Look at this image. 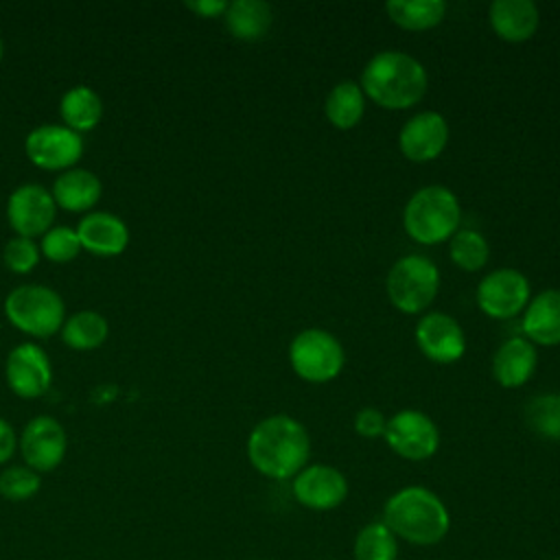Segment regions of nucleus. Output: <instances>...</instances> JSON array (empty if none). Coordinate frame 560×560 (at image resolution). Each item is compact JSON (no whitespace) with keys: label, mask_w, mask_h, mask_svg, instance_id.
Wrapping results in <instances>:
<instances>
[{"label":"nucleus","mask_w":560,"mask_h":560,"mask_svg":"<svg viewBox=\"0 0 560 560\" xmlns=\"http://www.w3.org/2000/svg\"><path fill=\"white\" fill-rule=\"evenodd\" d=\"M311 455L306 429L291 416L276 413L260 420L247 438L249 464L269 479L295 477Z\"/></svg>","instance_id":"1"},{"label":"nucleus","mask_w":560,"mask_h":560,"mask_svg":"<svg viewBox=\"0 0 560 560\" xmlns=\"http://www.w3.org/2000/svg\"><path fill=\"white\" fill-rule=\"evenodd\" d=\"M359 85L376 105L407 109L424 96L429 79L416 57L402 50H383L365 63Z\"/></svg>","instance_id":"2"},{"label":"nucleus","mask_w":560,"mask_h":560,"mask_svg":"<svg viewBox=\"0 0 560 560\" xmlns=\"http://www.w3.org/2000/svg\"><path fill=\"white\" fill-rule=\"evenodd\" d=\"M383 523L396 538L429 547L448 534L451 514L444 501L429 488L407 486L387 499Z\"/></svg>","instance_id":"3"},{"label":"nucleus","mask_w":560,"mask_h":560,"mask_svg":"<svg viewBox=\"0 0 560 560\" xmlns=\"http://www.w3.org/2000/svg\"><path fill=\"white\" fill-rule=\"evenodd\" d=\"M462 208L455 192L446 186H424L411 195L402 212L405 232L422 243L435 245L459 230Z\"/></svg>","instance_id":"4"},{"label":"nucleus","mask_w":560,"mask_h":560,"mask_svg":"<svg viewBox=\"0 0 560 560\" xmlns=\"http://www.w3.org/2000/svg\"><path fill=\"white\" fill-rule=\"evenodd\" d=\"M7 319L31 337H50L66 322V304L61 295L46 284H18L4 298Z\"/></svg>","instance_id":"5"},{"label":"nucleus","mask_w":560,"mask_h":560,"mask_svg":"<svg viewBox=\"0 0 560 560\" xmlns=\"http://www.w3.org/2000/svg\"><path fill=\"white\" fill-rule=\"evenodd\" d=\"M440 271L433 260L420 254L398 258L387 273V298L402 313L424 311L438 293Z\"/></svg>","instance_id":"6"},{"label":"nucleus","mask_w":560,"mask_h":560,"mask_svg":"<svg viewBox=\"0 0 560 560\" xmlns=\"http://www.w3.org/2000/svg\"><path fill=\"white\" fill-rule=\"evenodd\" d=\"M343 361V346L324 328H306L298 332L289 346L293 372L308 383L332 381L341 372Z\"/></svg>","instance_id":"7"},{"label":"nucleus","mask_w":560,"mask_h":560,"mask_svg":"<svg viewBox=\"0 0 560 560\" xmlns=\"http://www.w3.org/2000/svg\"><path fill=\"white\" fill-rule=\"evenodd\" d=\"M28 160L46 171H68L83 155V138L66 125L44 122L28 131L24 140Z\"/></svg>","instance_id":"8"},{"label":"nucleus","mask_w":560,"mask_h":560,"mask_svg":"<svg viewBox=\"0 0 560 560\" xmlns=\"http://www.w3.org/2000/svg\"><path fill=\"white\" fill-rule=\"evenodd\" d=\"M55 214L57 203L52 192L35 182L15 186L7 199V219L18 236H44L52 228Z\"/></svg>","instance_id":"9"},{"label":"nucleus","mask_w":560,"mask_h":560,"mask_svg":"<svg viewBox=\"0 0 560 560\" xmlns=\"http://www.w3.org/2000/svg\"><path fill=\"white\" fill-rule=\"evenodd\" d=\"M385 442L389 448L411 462H422L435 455L440 446V431L435 422L416 409H402L387 420Z\"/></svg>","instance_id":"10"},{"label":"nucleus","mask_w":560,"mask_h":560,"mask_svg":"<svg viewBox=\"0 0 560 560\" xmlns=\"http://www.w3.org/2000/svg\"><path fill=\"white\" fill-rule=\"evenodd\" d=\"M18 448L22 459L35 472L55 470L68 451V435L59 420L52 416H35L31 418L18 440Z\"/></svg>","instance_id":"11"},{"label":"nucleus","mask_w":560,"mask_h":560,"mask_svg":"<svg viewBox=\"0 0 560 560\" xmlns=\"http://www.w3.org/2000/svg\"><path fill=\"white\" fill-rule=\"evenodd\" d=\"M4 376L13 394L20 398H37L46 394L52 383V363L37 343L24 341L9 352Z\"/></svg>","instance_id":"12"},{"label":"nucleus","mask_w":560,"mask_h":560,"mask_svg":"<svg viewBox=\"0 0 560 560\" xmlns=\"http://www.w3.org/2000/svg\"><path fill=\"white\" fill-rule=\"evenodd\" d=\"M529 300V282L516 269H497L477 287V304L492 319H508L523 311Z\"/></svg>","instance_id":"13"},{"label":"nucleus","mask_w":560,"mask_h":560,"mask_svg":"<svg viewBox=\"0 0 560 560\" xmlns=\"http://www.w3.org/2000/svg\"><path fill=\"white\" fill-rule=\"evenodd\" d=\"M293 497L308 510H335L348 497V481L341 470L328 464L304 466L293 477Z\"/></svg>","instance_id":"14"},{"label":"nucleus","mask_w":560,"mask_h":560,"mask_svg":"<svg viewBox=\"0 0 560 560\" xmlns=\"http://www.w3.org/2000/svg\"><path fill=\"white\" fill-rule=\"evenodd\" d=\"M446 142L448 125L446 118L438 112H420L411 116L398 133V147L411 162L435 160L444 151Z\"/></svg>","instance_id":"15"},{"label":"nucleus","mask_w":560,"mask_h":560,"mask_svg":"<svg viewBox=\"0 0 560 560\" xmlns=\"http://www.w3.org/2000/svg\"><path fill=\"white\" fill-rule=\"evenodd\" d=\"M416 343L435 363H455L466 350L462 326L446 313L424 315L416 326Z\"/></svg>","instance_id":"16"},{"label":"nucleus","mask_w":560,"mask_h":560,"mask_svg":"<svg viewBox=\"0 0 560 560\" xmlns=\"http://www.w3.org/2000/svg\"><path fill=\"white\" fill-rule=\"evenodd\" d=\"M81 247L96 256H116L129 243L127 223L107 210L85 212L77 225Z\"/></svg>","instance_id":"17"},{"label":"nucleus","mask_w":560,"mask_h":560,"mask_svg":"<svg viewBox=\"0 0 560 560\" xmlns=\"http://www.w3.org/2000/svg\"><path fill=\"white\" fill-rule=\"evenodd\" d=\"M536 348L525 337L505 339L492 357V376L499 385L514 389L529 381L536 370Z\"/></svg>","instance_id":"18"},{"label":"nucleus","mask_w":560,"mask_h":560,"mask_svg":"<svg viewBox=\"0 0 560 560\" xmlns=\"http://www.w3.org/2000/svg\"><path fill=\"white\" fill-rule=\"evenodd\" d=\"M492 31L505 42H525L538 28V7L532 0H494L488 11Z\"/></svg>","instance_id":"19"},{"label":"nucleus","mask_w":560,"mask_h":560,"mask_svg":"<svg viewBox=\"0 0 560 560\" xmlns=\"http://www.w3.org/2000/svg\"><path fill=\"white\" fill-rule=\"evenodd\" d=\"M50 192L57 208L70 212H88L101 199L103 184L98 175L88 168H68L57 175Z\"/></svg>","instance_id":"20"},{"label":"nucleus","mask_w":560,"mask_h":560,"mask_svg":"<svg viewBox=\"0 0 560 560\" xmlns=\"http://www.w3.org/2000/svg\"><path fill=\"white\" fill-rule=\"evenodd\" d=\"M525 339L540 346H558L560 343V289H547L538 293L521 324Z\"/></svg>","instance_id":"21"},{"label":"nucleus","mask_w":560,"mask_h":560,"mask_svg":"<svg viewBox=\"0 0 560 560\" xmlns=\"http://www.w3.org/2000/svg\"><path fill=\"white\" fill-rule=\"evenodd\" d=\"M228 31L243 42H256L267 35L273 13L271 7L262 0H234L228 2V9L223 13Z\"/></svg>","instance_id":"22"},{"label":"nucleus","mask_w":560,"mask_h":560,"mask_svg":"<svg viewBox=\"0 0 560 560\" xmlns=\"http://www.w3.org/2000/svg\"><path fill=\"white\" fill-rule=\"evenodd\" d=\"M59 114L63 125L77 133L90 131L103 118V101L96 90L88 85H72L59 101Z\"/></svg>","instance_id":"23"},{"label":"nucleus","mask_w":560,"mask_h":560,"mask_svg":"<svg viewBox=\"0 0 560 560\" xmlns=\"http://www.w3.org/2000/svg\"><path fill=\"white\" fill-rule=\"evenodd\" d=\"M365 112V94L354 81H339L326 96L324 114L337 129H352Z\"/></svg>","instance_id":"24"},{"label":"nucleus","mask_w":560,"mask_h":560,"mask_svg":"<svg viewBox=\"0 0 560 560\" xmlns=\"http://www.w3.org/2000/svg\"><path fill=\"white\" fill-rule=\"evenodd\" d=\"M59 332L63 343L70 346L72 350H94L107 339L109 324L98 311L88 308L66 317Z\"/></svg>","instance_id":"25"},{"label":"nucleus","mask_w":560,"mask_h":560,"mask_svg":"<svg viewBox=\"0 0 560 560\" xmlns=\"http://www.w3.org/2000/svg\"><path fill=\"white\" fill-rule=\"evenodd\" d=\"M385 11L400 28L427 31L444 20L446 4L442 0H389Z\"/></svg>","instance_id":"26"},{"label":"nucleus","mask_w":560,"mask_h":560,"mask_svg":"<svg viewBox=\"0 0 560 560\" xmlns=\"http://www.w3.org/2000/svg\"><path fill=\"white\" fill-rule=\"evenodd\" d=\"M354 560H396L398 542L383 521L368 523L354 538Z\"/></svg>","instance_id":"27"},{"label":"nucleus","mask_w":560,"mask_h":560,"mask_svg":"<svg viewBox=\"0 0 560 560\" xmlns=\"http://www.w3.org/2000/svg\"><path fill=\"white\" fill-rule=\"evenodd\" d=\"M523 416L534 433L545 440L560 442V394H540L529 398Z\"/></svg>","instance_id":"28"},{"label":"nucleus","mask_w":560,"mask_h":560,"mask_svg":"<svg viewBox=\"0 0 560 560\" xmlns=\"http://www.w3.org/2000/svg\"><path fill=\"white\" fill-rule=\"evenodd\" d=\"M448 256L459 269L477 271L488 262L490 247H488V241L479 232L464 228L451 236Z\"/></svg>","instance_id":"29"},{"label":"nucleus","mask_w":560,"mask_h":560,"mask_svg":"<svg viewBox=\"0 0 560 560\" xmlns=\"http://www.w3.org/2000/svg\"><path fill=\"white\" fill-rule=\"evenodd\" d=\"M42 488V477L26 464L7 466L0 470V497L7 501H28Z\"/></svg>","instance_id":"30"},{"label":"nucleus","mask_w":560,"mask_h":560,"mask_svg":"<svg viewBox=\"0 0 560 560\" xmlns=\"http://www.w3.org/2000/svg\"><path fill=\"white\" fill-rule=\"evenodd\" d=\"M81 241L77 230L68 228V225H52L39 243V252L52 260V262H68L72 258H77V254L81 252Z\"/></svg>","instance_id":"31"},{"label":"nucleus","mask_w":560,"mask_h":560,"mask_svg":"<svg viewBox=\"0 0 560 560\" xmlns=\"http://www.w3.org/2000/svg\"><path fill=\"white\" fill-rule=\"evenodd\" d=\"M4 265L15 273H28L39 262V245L26 236H13L2 249Z\"/></svg>","instance_id":"32"},{"label":"nucleus","mask_w":560,"mask_h":560,"mask_svg":"<svg viewBox=\"0 0 560 560\" xmlns=\"http://www.w3.org/2000/svg\"><path fill=\"white\" fill-rule=\"evenodd\" d=\"M385 427H387V418L374 407H365L354 416V431L363 438L385 435Z\"/></svg>","instance_id":"33"},{"label":"nucleus","mask_w":560,"mask_h":560,"mask_svg":"<svg viewBox=\"0 0 560 560\" xmlns=\"http://www.w3.org/2000/svg\"><path fill=\"white\" fill-rule=\"evenodd\" d=\"M18 451L15 429L0 416V464H7Z\"/></svg>","instance_id":"34"},{"label":"nucleus","mask_w":560,"mask_h":560,"mask_svg":"<svg viewBox=\"0 0 560 560\" xmlns=\"http://www.w3.org/2000/svg\"><path fill=\"white\" fill-rule=\"evenodd\" d=\"M186 7L190 11H195L201 18H214V15H223L228 9L225 0H188Z\"/></svg>","instance_id":"35"},{"label":"nucleus","mask_w":560,"mask_h":560,"mask_svg":"<svg viewBox=\"0 0 560 560\" xmlns=\"http://www.w3.org/2000/svg\"><path fill=\"white\" fill-rule=\"evenodd\" d=\"M2 50H4V46H2V37H0V59H2Z\"/></svg>","instance_id":"36"},{"label":"nucleus","mask_w":560,"mask_h":560,"mask_svg":"<svg viewBox=\"0 0 560 560\" xmlns=\"http://www.w3.org/2000/svg\"><path fill=\"white\" fill-rule=\"evenodd\" d=\"M558 560H560V558H558Z\"/></svg>","instance_id":"37"}]
</instances>
